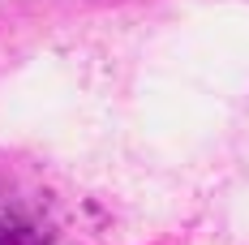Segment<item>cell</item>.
I'll return each instance as SVG.
<instances>
[]
</instances>
